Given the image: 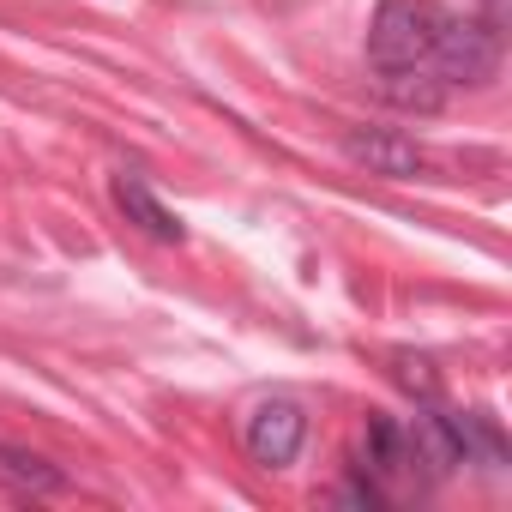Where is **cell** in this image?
<instances>
[{"mask_svg": "<svg viewBox=\"0 0 512 512\" xmlns=\"http://www.w3.org/2000/svg\"><path fill=\"white\" fill-rule=\"evenodd\" d=\"M500 25L446 13L440 0H380L368 25V67L392 109L434 115L458 91H482L500 73Z\"/></svg>", "mask_w": 512, "mask_h": 512, "instance_id": "cell-1", "label": "cell"}, {"mask_svg": "<svg viewBox=\"0 0 512 512\" xmlns=\"http://www.w3.org/2000/svg\"><path fill=\"white\" fill-rule=\"evenodd\" d=\"M368 476H380L386 482V494L392 500H404V494H428L440 476L428 470V458H422V446H416V428L404 422V416H368V428H362V458H356Z\"/></svg>", "mask_w": 512, "mask_h": 512, "instance_id": "cell-2", "label": "cell"}, {"mask_svg": "<svg viewBox=\"0 0 512 512\" xmlns=\"http://www.w3.org/2000/svg\"><path fill=\"white\" fill-rule=\"evenodd\" d=\"M241 446L260 470H290L302 458V446H308V410L296 398H284V392L260 398L241 416Z\"/></svg>", "mask_w": 512, "mask_h": 512, "instance_id": "cell-3", "label": "cell"}, {"mask_svg": "<svg viewBox=\"0 0 512 512\" xmlns=\"http://www.w3.org/2000/svg\"><path fill=\"white\" fill-rule=\"evenodd\" d=\"M344 151L356 163H368L374 175H386V181H416L428 169L422 163V145L410 133H398V127H350L344 133Z\"/></svg>", "mask_w": 512, "mask_h": 512, "instance_id": "cell-4", "label": "cell"}, {"mask_svg": "<svg viewBox=\"0 0 512 512\" xmlns=\"http://www.w3.org/2000/svg\"><path fill=\"white\" fill-rule=\"evenodd\" d=\"M109 193H115V205H121V217L139 229V235H151V241H163V247H181L187 241V223L151 193V181L139 175V169H115V181H109Z\"/></svg>", "mask_w": 512, "mask_h": 512, "instance_id": "cell-5", "label": "cell"}, {"mask_svg": "<svg viewBox=\"0 0 512 512\" xmlns=\"http://www.w3.org/2000/svg\"><path fill=\"white\" fill-rule=\"evenodd\" d=\"M0 488H13L25 500H49V494H67V470L49 464L43 452H25V446H7L0 440Z\"/></svg>", "mask_w": 512, "mask_h": 512, "instance_id": "cell-6", "label": "cell"}, {"mask_svg": "<svg viewBox=\"0 0 512 512\" xmlns=\"http://www.w3.org/2000/svg\"><path fill=\"white\" fill-rule=\"evenodd\" d=\"M332 500H338V506H392L386 482H380V476H368L362 464H350V476L332 488Z\"/></svg>", "mask_w": 512, "mask_h": 512, "instance_id": "cell-7", "label": "cell"}, {"mask_svg": "<svg viewBox=\"0 0 512 512\" xmlns=\"http://www.w3.org/2000/svg\"><path fill=\"white\" fill-rule=\"evenodd\" d=\"M398 386H404V392H416V404H422V398H440V380L428 374V362H422V356H398Z\"/></svg>", "mask_w": 512, "mask_h": 512, "instance_id": "cell-8", "label": "cell"}, {"mask_svg": "<svg viewBox=\"0 0 512 512\" xmlns=\"http://www.w3.org/2000/svg\"><path fill=\"white\" fill-rule=\"evenodd\" d=\"M482 19H494V25H506V0H482Z\"/></svg>", "mask_w": 512, "mask_h": 512, "instance_id": "cell-9", "label": "cell"}]
</instances>
